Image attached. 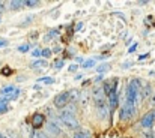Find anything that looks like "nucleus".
<instances>
[{
  "label": "nucleus",
  "mask_w": 155,
  "mask_h": 138,
  "mask_svg": "<svg viewBox=\"0 0 155 138\" xmlns=\"http://www.w3.org/2000/svg\"><path fill=\"white\" fill-rule=\"evenodd\" d=\"M59 120L63 123V126H65L66 129H69V131H75V132L80 131V123H78V120L75 119L74 114H71V113L62 110L60 114H59Z\"/></svg>",
  "instance_id": "1"
},
{
  "label": "nucleus",
  "mask_w": 155,
  "mask_h": 138,
  "mask_svg": "<svg viewBox=\"0 0 155 138\" xmlns=\"http://www.w3.org/2000/svg\"><path fill=\"white\" fill-rule=\"evenodd\" d=\"M18 95H20V90H18L17 87H14V86H6V87H3L2 92H0V104L6 105V102L17 99Z\"/></svg>",
  "instance_id": "2"
},
{
  "label": "nucleus",
  "mask_w": 155,
  "mask_h": 138,
  "mask_svg": "<svg viewBox=\"0 0 155 138\" xmlns=\"http://www.w3.org/2000/svg\"><path fill=\"white\" fill-rule=\"evenodd\" d=\"M94 107H95V111H97V114L100 116V119L108 117L110 107H108V102L105 101V96H104V98H100V99H94Z\"/></svg>",
  "instance_id": "3"
},
{
  "label": "nucleus",
  "mask_w": 155,
  "mask_h": 138,
  "mask_svg": "<svg viewBox=\"0 0 155 138\" xmlns=\"http://www.w3.org/2000/svg\"><path fill=\"white\" fill-rule=\"evenodd\" d=\"M140 102H142L140 92H139V90H136L134 87H131V86L128 84V87H127V104H131V105L137 107Z\"/></svg>",
  "instance_id": "4"
},
{
  "label": "nucleus",
  "mask_w": 155,
  "mask_h": 138,
  "mask_svg": "<svg viewBox=\"0 0 155 138\" xmlns=\"http://www.w3.org/2000/svg\"><path fill=\"white\" fill-rule=\"evenodd\" d=\"M47 131H48V134H51L53 137H63L62 128H60V125L57 123V120H54V119L47 122Z\"/></svg>",
  "instance_id": "5"
},
{
  "label": "nucleus",
  "mask_w": 155,
  "mask_h": 138,
  "mask_svg": "<svg viewBox=\"0 0 155 138\" xmlns=\"http://www.w3.org/2000/svg\"><path fill=\"white\" fill-rule=\"evenodd\" d=\"M134 114H136V107H134V105L125 102V104L120 107V119H122V120H128V119H131Z\"/></svg>",
  "instance_id": "6"
},
{
  "label": "nucleus",
  "mask_w": 155,
  "mask_h": 138,
  "mask_svg": "<svg viewBox=\"0 0 155 138\" xmlns=\"http://www.w3.org/2000/svg\"><path fill=\"white\" fill-rule=\"evenodd\" d=\"M69 104V99H68V92H62L59 93L56 98H54V107L59 108V110H63L66 105Z\"/></svg>",
  "instance_id": "7"
},
{
  "label": "nucleus",
  "mask_w": 155,
  "mask_h": 138,
  "mask_svg": "<svg viewBox=\"0 0 155 138\" xmlns=\"http://www.w3.org/2000/svg\"><path fill=\"white\" fill-rule=\"evenodd\" d=\"M154 122H155V110H152V111L146 113V114L142 117L140 125H142V128L149 129V128H152V126H154Z\"/></svg>",
  "instance_id": "8"
},
{
  "label": "nucleus",
  "mask_w": 155,
  "mask_h": 138,
  "mask_svg": "<svg viewBox=\"0 0 155 138\" xmlns=\"http://www.w3.org/2000/svg\"><path fill=\"white\" fill-rule=\"evenodd\" d=\"M107 98H108V107L110 108H116V105H117V92H116V89H113V90H110V92L107 93Z\"/></svg>",
  "instance_id": "9"
},
{
  "label": "nucleus",
  "mask_w": 155,
  "mask_h": 138,
  "mask_svg": "<svg viewBox=\"0 0 155 138\" xmlns=\"http://www.w3.org/2000/svg\"><path fill=\"white\" fill-rule=\"evenodd\" d=\"M80 96H81V92L77 90V89H72V90H68V99L71 104H75L80 101Z\"/></svg>",
  "instance_id": "10"
},
{
  "label": "nucleus",
  "mask_w": 155,
  "mask_h": 138,
  "mask_svg": "<svg viewBox=\"0 0 155 138\" xmlns=\"http://www.w3.org/2000/svg\"><path fill=\"white\" fill-rule=\"evenodd\" d=\"M44 122H45V116H42V114H35L33 116V128H39Z\"/></svg>",
  "instance_id": "11"
},
{
  "label": "nucleus",
  "mask_w": 155,
  "mask_h": 138,
  "mask_svg": "<svg viewBox=\"0 0 155 138\" xmlns=\"http://www.w3.org/2000/svg\"><path fill=\"white\" fill-rule=\"evenodd\" d=\"M32 68H35V69H44V68H47V60H45V59L36 60V62L32 63Z\"/></svg>",
  "instance_id": "12"
},
{
  "label": "nucleus",
  "mask_w": 155,
  "mask_h": 138,
  "mask_svg": "<svg viewBox=\"0 0 155 138\" xmlns=\"http://www.w3.org/2000/svg\"><path fill=\"white\" fill-rule=\"evenodd\" d=\"M91 132L89 131H86V129H80V131H77L75 134H74V138H91Z\"/></svg>",
  "instance_id": "13"
},
{
  "label": "nucleus",
  "mask_w": 155,
  "mask_h": 138,
  "mask_svg": "<svg viewBox=\"0 0 155 138\" xmlns=\"http://www.w3.org/2000/svg\"><path fill=\"white\" fill-rule=\"evenodd\" d=\"M9 6H11V9H12V11H17V9H20V8H23V6H24V2H20V0H12V2L9 3Z\"/></svg>",
  "instance_id": "14"
},
{
  "label": "nucleus",
  "mask_w": 155,
  "mask_h": 138,
  "mask_svg": "<svg viewBox=\"0 0 155 138\" xmlns=\"http://www.w3.org/2000/svg\"><path fill=\"white\" fill-rule=\"evenodd\" d=\"M151 93H152L151 86H149V84H146L145 87H142V93H140V96H142V99H143V98H148V96H151Z\"/></svg>",
  "instance_id": "15"
},
{
  "label": "nucleus",
  "mask_w": 155,
  "mask_h": 138,
  "mask_svg": "<svg viewBox=\"0 0 155 138\" xmlns=\"http://www.w3.org/2000/svg\"><path fill=\"white\" fill-rule=\"evenodd\" d=\"M39 83H44V84H53L54 80H53L51 77H42V78H39Z\"/></svg>",
  "instance_id": "16"
},
{
  "label": "nucleus",
  "mask_w": 155,
  "mask_h": 138,
  "mask_svg": "<svg viewBox=\"0 0 155 138\" xmlns=\"http://www.w3.org/2000/svg\"><path fill=\"white\" fill-rule=\"evenodd\" d=\"M41 56H44L45 59H48V57L51 56V50H50V48H44V50H41Z\"/></svg>",
  "instance_id": "17"
},
{
  "label": "nucleus",
  "mask_w": 155,
  "mask_h": 138,
  "mask_svg": "<svg viewBox=\"0 0 155 138\" xmlns=\"http://www.w3.org/2000/svg\"><path fill=\"white\" fill-rule=\"evenodd\" d=\"M94 65H95V60H87V62L83 63V68H84V69H89V68H92Z\"/></svg>",
  "instance_id": "18"
},
{
  "label": "nucleus",
  "mask_w": 155,
  "mask_h": 138,
  "mask_svg": "<svg viewBox=\"0 0 155 138\" xmlns=\"http://www.w3.org/2000/svg\"><path fill=\"white\" fill-rule=\"evenodd\" d=\"M36 5H38L36 0H27V2H24V6H29V8H33V6H36Z\"/></svg>",
  "instance_id": "19"
},
{
  "label": "nucleus",
  "mask_w": 155,
  "mask_h": 138,
  "mask_svg": "<svg viewBox=\"0 0 155 138\" xmlns=\"http://www.w3.org/2000/svg\"><path fill=\"white\" fill-rule=\"evenodd\" d=\"M149 105H151V107H155V92L151 93V96H149Z\"/></svg>",
  "instance_id": "20"
},
{
  "label": "nucleus",
  "mask_w": 155,
  "mask_h": 138,
  "mask_svg": "<svg viewBox=\"0 0 155 138\" xmlns=\"http://www.w3.org/2000/svg\"><path fill=\"white\" fill-rule=\"evenodd\" d=\"M18 51H21V53L29 51V45H20V47H18Z\"/></svg>",
  "instance_id": "21"
},
{
  "label": "nucleus",
  "mask_w": 155,
  "mask_h": 138,
  "mask_svg": "<svg viewBox=\"0 0 155 138\" xmlns=\"http://www.w3.org/2000/svg\"><path fill=\"white\" fill-rule=\"evenodd\" d=\"M32 56H33V57H39V56H41V50H38V48L33 50V51H32Z\"/></svg>",
  "instance_id": "22"
},
{
  "label": "nucleus",
  "mask_w": 155,
  "mask_h": 138,
  "mask_svg": "<svg viewBox=\"0 0 155 138\" xmlns=\"http://www.w3.org/2000/svg\"><path fill=\"white\" fill-rule=\"evenodd\" d=\"M62 66H63V60H59V62L54 63V68H56V69H60Z\"/></svg>",
  "instance_id": "23"
},
{
  "label": "nucleus",
  "mask_w": 155,
  "mask_h": 138,
  "mask_svg": "<svg viewBox=\"0 0 155 138\" xmlns=\"http://www.w3.org/2000/svg\"><path fill=\"white\" fill-rule=\"evenodd\" d=\"M107 69H108V65H101L98 68V72H103V71H107Z\"/></svg>",
  "instance_id": "24"
},
{
  "label": "nucleus",
  "mask_w": 155,
  "mask_h": 138,
  "mask_svg": "<svg viewBox=\"0 0 155 138\" xmlns=\"http://www.w3.org/2000/svg\"><path fill=\"white\" fill-rule=\"evenodd\" d=\"M38 138H51V137L47 135L45 132H38Z\"/></svg>",
  "instance_id": "25"
},
{
  "label": "nucleus",
  "mask_w": 155,
  "mask_h": 138,
  "mask_svg": "<svg viewBox=\"0 0 155 138\" xmlns=\"http://www.w3.org/2000/svg\"><path fill=\"white\" fill-rule=\"evenodd\" d=\"M148 57H149V53H145V54L139 56V60H145V59H148Z\"/></svg>",
  "instance_id": "26"
},
{
  "label": "nucleus",
  "mask_w": 155,
  "mask_h": 138,
  "mask_svg": "<svg viewBox=\"0 0 155 138\" xmlns=\"http://www.w3.org/2000/svg\"><path fill=\"white\" fill-rule=\"evenodd\" d=\"M68 69H69V71H71V72H75V71H77V69H78V66H77V65H71V66H69V68H68Z\"/></svg>",
  "instance_id": "27"
},
{
  "label": "nucleus",
  "mask_w": 155,
  "mask_h": 138,
  "mask_svg": "<svg viewBox=\"0 0 155 138\" xmlns=\"http://www.w3.org/2000/svg\"><path fill=\"white\" fill-rule=\"evenodd\" d=\"M8 45V41H5V39H0V48H3V47Z\"/></svg>",
  "instance_id": "28"
},
{
  "label": "nucleus",
  "mask_w": 155,
  "mask_h": 138,
  "mask_svg": "<svg viewBox=\"0 0 155 138\" xmlns=\"http://www.w3.org/2000/svg\"><path fill=\"white\" fill-rule=\"evenodd\" d=\"M6 110H8V108H6V105H3V104H0V114H2V113H5Z\"/></svg>",
  "instance_id": "29"
},
{
  "label": "nucleus",
  "mask_w": 155,
  "mask_h": 138,
  "mask_svg": "<svg viewBox=\"0 0 155 138\" xmlns=\"http://www.w3.org/2000/svg\"><path fill=\"white\" fill-rule=\"evenodd\" d=\"M81 27H83V23H78V24H77V27H75V30H80Z\"/></svg>",
  "instance_id": "30"
},
{
  "label": "nucleus",
  "mask_w": 155,
  "mask_h": 138,
  "mask_svg": "<svg viewBox=\"0 0 155 138\" xmlns=\"http://www.w3.org/2000/svg\"><path fill=\"white\" fill-rule=\"evenodd\" d=\"M3 9H5V5H3V3H2V2H0V14H2V12H3Z\"/></svg>",
  "instance_id": "31"
},
{
  "label": "nucleus",
  "mask_w": 155,
  "mask_h": 138,
  "mask_svg": "<svg viewBox=\"0 0 155 138\" xmlns=\"http://www.w3.org/2000/svg\"><path fill=\"white\" fill-rule=\"evenodd\" d=\"M136 47H137V44H134V45L131 47V48H130V53H131V51H134V50H136Z\"/></svg>",
  "instance_id": "32"
},
{
  "label": "nucleus",
  "mask_w": 155,
  "mask_h": 138,
  "mask_svg": "<svg viewBox=\"0 0 155 138\" xmlns=\"http://www.w3.org/2000/svg\"><path fill=\"white\" fill-rule=\"evenodd\" d=\"M0 23H2V18H0Z\"/></svg>",
  "instance_id": "33"
},
{
  "label": "nucleus",
  "mask_w": 155,
  "mask_h": 138,
  "mask_svg": "<svg viewBox=\"0 0 155 138\" xmlns=\"http://www.w3.org/2000/svg\"><path fill=\"white\" fill-rule=\"evenodd\" d=\"M152 138H154V137H152Z\"/></svg>",
  "instance_id": "34"
}]
</instances>
